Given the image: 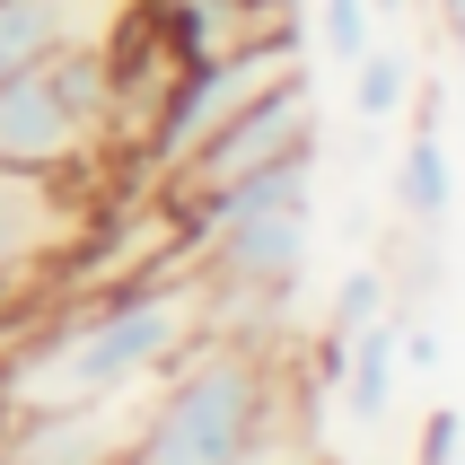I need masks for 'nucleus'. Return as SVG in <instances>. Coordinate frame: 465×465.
I'll list each match as a JSON object with an SVG mask.
<instances>
[{
  "label": "nucleus",
  "instance_id": "9",
  "mask_svg": "<svg viewBox=\"0 0 465 465\" xmlns=\"http://www.w3.org/2000/svg\"><path fill=\"white\" fill-rule=\"evenodd\" d=\"M395 351H404V316H378V325H361V334L342 342V404H351V421H387L395 404Z\"/></svg>",
  "mask_w": 465,
  "mask_h": 465
},
{
  "label": "nucleus",
  "instance_id": "3",
  "mask_svg": "<svg viewBox=\"0 0 465 465\" xmlns=\"http://www.w3.org/2000/svg\"><path fill=\"white\" fill-rule=\"evenodd\" d=\"M184 220V263L203 272L220 325L263 334L272 316L299 299L308 282V246H316V158H282L263 176L211 193V203L176 211Z\"/></svg>",
  "mask_w": 465,
  "mask_h": 465
},
{
  "label": "nucleus",
  "instance_id": "7",
  "mask_svg": "<svg viewBox=\"0 0 465 465\" xmlns=\"http://www.w3.org/2000/svg\"><path fill=\"white\" fill-rule=\"evenodd\" d=\"M282 158H316V88H308V71H290L282 88H263L246 114H229L176 176L158 184V203L193 211V203H211V193H229V184L263 176V167H282Z\"/></svg>",
  "mask_w": 465,
  "mask_h": 465
},
{
  "label": "nucleus",
  "instance_id": "17",
  "mask_svg": "<svg viewBox=\"0 0 465 465\" xmlns=\"http://www.w3.org/2000/svg\"><path fill=\"white\" fill-rule=\"evenodd\" d=\"M404 9H413V0H369V18H404Z\"/></svg>",
  "mask_w": 465,
  "mask_h": 465
},
{
  "label": "nucleus",
  "instance_id": "4",
  "mask_svg": "<svg viewBox=\"0 0 465 465\" xmlns=\"http://www.w3.org/2000/svg\"><path fill=\"white\" fill-rule=\"evenodd\" d=\"M105 158H124V141H114V53L105 45L45 53V62L0 79V167L97 176Z\"/></svg>",
  "mask_w": 465,
  "mask_h": 465
},
{
  "label": "nucleus",
  "instance_id": "1",
  "mask_svg": "<svg viewBox=\"0 0 465 465\" xmlns=\"http://www.w3.org/2000/svg\"><path fill=\"white\" fill-rule=\"evenodd\" d=\"M220 325L203 272L167 255L158 272H132L114 290H88V308H62L26 334V351L0 361V413H53V404H105V395L158 387L193 342Z\"/></svg>",
  "mask_w": 465,
  "mask_h": 465
},
{
  "label": "nucleus",
  "instance_id": "16",
  "mask_svg": "<svg viewBox=\"0 0 465 465\" xmlns=\"http://www.w3.org/2000/svg\"><path fill=\"white\" fill-rule=\"evenodd\" d=\"M430 9H440V26H448V35L465 45V0H430Z\"/></svg>",
  "mask_w": 465,
  "mask_h": 465
},
{
  "label": "nucleus",
  "instance_id": "15",
  "mask_svg": "<svg viewBox=\"0 0 465 465\" xmlns=\"http://www.w3.org/2000/svg\"><path fill=\"white\" fill-rule=\"evenodd\" d=\"M246 26H299V0H237Z\"/></svg>",
  "mask_w": 465,
  "mask_h": 465
},
{
  "label": "nucleus",
  "instance_id": "2",
  "mask_svg": "<svg viewBox=\"0 0 465 465\" xmlns=\"http://www.w3.org/2000/svg\"><path fill=\"white\" fill-rule=\"evenodd\" d=\"M124 465H299V378L272 334L211 325L150 387Z\"/></svg>",
  "mask_w": 465,
  "mask_h": 465
},
{
  "label": "nucleus",
  "instance_id": "11",
  "mask_svg": "<svg viewBox=\"0 0 465 465\" xmlns=\"http://www.w3.org/2000/svg\"><path fill=\"white\" fill-rule=\"evenodd\" d=\"M351 105H361V124H387V114H404L413 105V62L387 45H369L361 62H351Z\"/></svg>",
  "mask_w": 465,
  "mask_h": 465
},
{
  "label": "nucleus",
  "instance_id": "6",
  "mask_svg": "<svg viewBox=\"0 0 465 465\" xmlns=\"http://www.w3.org/2000/svg\"><path fill=\"white\" fill-rule=\"evenodd\" d=\"M97 220L105 211H97V193H88V176L0 167V308H26V299L71 290V263L88 255Z\"/></svg>",
  "mask_w": 465,
  "mask_h": 465
},
{
  "label": "nucleus",
  "instance_id": "13",
  "mask_svg": "<svg viewBox=\"0 0 465 465\" xmlns=\"http://www.w3.org/2000/svg\"><path fill=\"white\" fill-rule=\"evenodd\" d=\"M325 53L334 62H361L369 53V0H325Z\"/></svg>",
  "mask_w": 465,
  "mask_h": 465
},
{
  "label": "nucleus",
  "instance_id": "8",
  "mask_svg": "<svg viewBox=\"0 0 465 465\" xmlns=\"http://www.w3.org/2000/svg\"><path fill=\"white\" fill-rule=\"evenodd\" d=\"M132 0H0V79L71 45H114Z\"/></svg>",
  "mask_w": 465,
  "mask_h": 465
},
{
  "label": "nucleus",
  "instance_id": "14",
  "mask_svg": "<svg viewBox=\"0 0 465 465\" xmlns=\"http://www.w3.org/2000/svg\"><path fill=\"white\" fill-rule=\"evenodd\" d=\"M457 440H465V421L440 404V413L421 421V457H413V465H457Z\"/></svg>",
  "mask_w": 465,
  "mask_h": 465
},
{
  "label": "nucleus",
  "instance_id": "12",
  "mask_svg": "<svg viewBox=\"0 0 465 465\" xmlns=\"http://www.w3.org/2000/svg\"><path fill=\"white\" fill-rule=\"evenodd\" d=\"M378 316H387V272H378V263H361V272L334 290V316H325V334L351 342L361 325H378Z\"/></svg>",
  "mask_w": 465,
  "mask_h": 465
},
{
  "label": "nucleus",
  "instance_id": "10",
  "mask_svg": "<svg viewBox=\"0 0 465 465\" xmlns=\"http://www.w3.org/2000/svg\"><path fill=\"white\" fill-rule=\"evenodd\" d=\"M448 203H457L448 141H440V124H413V141H404V158H395V211L430 237V229H448Z\"/></svg>",
  "mask_w": 465,
  "mask_h": 465
},
{
  "label": "nucleus",
  "instance_id": "5",
  "mask_svg": "<svg viewBox=\"0 0 465 465\" xmlns=\"http://www.w3.org/2000/svg\"><path fill=\"white\" fill-rule=\"evenodd\" d=\"M290 71H299V26H263V35H246V45L211 53V62H184L176 88H167V105H158V124H150V141L124 158L132 184H150V193H158V184L176 176L229 114H246V105H255L263 88H282Z\"/></svg>",
  "mask_w": 465,
  "mask_h": 465
}]
</instances>
